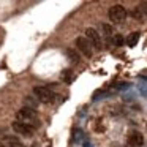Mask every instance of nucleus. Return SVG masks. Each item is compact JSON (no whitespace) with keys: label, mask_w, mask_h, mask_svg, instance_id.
Wrapping results in <instances>:
<instances>
[{"label":"nucleus","mask_w":147,"mask_h":147,"mask_svg":"<svg viewBox=\"0 0 147 147\" xmlns=\"http://www.w3.org/2000/svg\"><path fill=\"white\" fill-rule=\"evenodd\" d=\"M33 96H35L36 101L40 103H45V105H49V103H52L55 100V93L52 92L49 87H45V86H38L33 89Z\"/></svg>","instance_id":"2"},{"label":"nucleus","mask_w":147,"mask_h":147,"mask_svg":"<svg viewBox=\"0 0 147 147\" xmlns=\"http://www.w3.org/2000/svg\"><path fill=\"white\" fill-rule=\"evenodd\" d=\"M125 40L122 35H114V46H117V48H120V46H123Z\"/></svg>","instance_id":"12"},{"label":"nucleus","mask_w":147,"mask_h":147,"mask_svg":"<svg viewBox=\"0 0 147 147\" xmlns=\"http://www.w3.org/2000/svg\"><path fill=\"white\" fill-rule=\"evenodd\" d=\"M76 49L82 55H86V57H92V54H93L92 46H90V43L87 41V38H84V36L76 38Z\"/></svg>","instance_id":"6"},{"label":"nucleus","mask_w":147,"mask_h":147,"mask_svg":"<svg viewBox=\"0 0 147 147\" xmlns=\"http://www.w3.org/2000/svg\"><path fill=\"white\" fill-rule=\"evenodd\" d=\"M67 54H68V57H70V60L73 62V63H79L81 57H79V52H76V49H68Z\"/></svg>","instance_id":"10"},{"label":"nucleus","mask_w":147,"mask_h":147,"mask_svg":"<svg viewBox=\"0 0 147 147\" xmlns=\"http://www.w3.org/2000/svg\"><path fill=\"white\" fill-rule=\"evenodd\" d=\"M86 38H87V41L90 43V46H92V48L101 49V36H100V33L96 32L95 29L89 27V29L86 30Z\"/></svg>","instance_id":"5"},{"label":"nucleus","mask_w":147,"mask_h":147,"mask_svg":"<svg viewBox=\"0 0 147 147\" xmlns=\"http://www.w3.org/2000/svg\"><path fill=\"white\" fill-rule=\"evenodd\" d=\"M101 29H103V32H105L106 36H111L112 35V27L111 26H108V24H101Z\"/></svg>","instance_id":"13"},{"label":"nucleus","mask_w":147,"mask_h":147,"mask_svg":"<svg viewBox=\"0 0 147 147\" xmlns=\"http://www.w3.org/2000/svg\"><path fill=\"white\" fill-rule=\"evenodd\" d=\"M11 128H13V131L16 134H21V136H26V138H32L35 134V128L33 127L22 123V122H18V120L11 123Z\"/></svg>","instance_id":"4"},{"label":"nucleus","mask_w":147,"mask_h":147,"mask_svg":"<svg viewBox=\"0 0 147 147\" xmlns=\"http://www.w3.org/2000/svg\"><path fill=\"white\" fill-rule=\"evenodd\" d=\"M3 146H5V147H26L16 136H7V138H5Z\"/></svg>","instance_id":"8"},{"label":"nucleus","mask_w":147,"mask_h":147,"mask_svg":"<svg viewBox=\"0 0 147 147\" xmlns=\"http://www.w3.org/2000/svg\"><path fill=\"white\" fill-rule=\"evenodd\" d=\"M142 142H144V138L139 131L130 133V136H128V144H130L131 147H139V146H142Z\"/></svg>","instance_id":"7"},{"label":"nucleus","mask_w":147,"mask_h":147,"mask_svg":"<svg viewBox=\"0 0 147 147\" xmlns=\"http://www.w3.org/2000/svg\"><path fill=\"white\" fill-rule=\"evenodd\" d=\"M139 38H141V33H139V32H133V33H131V35L127 38V45H128V46H136L138 41H139Z\"/></svg>","instance_id":"9"},{"label":"nucleus","mask_w":147,"mask_h":147,"mask_svg":"<svg viewBox=\"0 0 147 147\" xmlns=\"http://www.w3.org/2000/svg\"><path fill=\"white\" fill-rule=\"evenodd\" d=\"M108 18H109V21H112V22H115V24L123 22L125 18H127V10H125L122 5H114V7L109 8Z\"/></svg>","instance_id":"3"},{"label":"nucleus","mask_w":147,"mask_h":147,"mask_svg":"<svg viewBox=\"0 0 147 147\" xmlns=\"http://www.w3.org/2000/svg\"><path fill=\"white\" fill-rule=\"evenodd\" d=\"M60 78L65 81V82H71V81H73V71L71 70H63L62 74H60Z\"/></svg>","instance_id":"11"},{"label":"nucleus","mask_w":147,"mask_h":147,"mask_svg":"<svg viewBox=\"0 0 147 147\" xmlns=\"http://www.w3.org/2000/svg\"><path fill=\"white\" fill-rule=\"evenodd\" d=\"M16 120L22 122V123H27V125H30V127H33V128L40 127L38 114L35 112V109L29 108V106H24V108H21L19 111L16 112Z\"/></svg>","instance_id":"1"},{"label":"nucleus","mask_w":147,"mask_h":147,"mask_svg":"<svg viewBox=\"0 0 147 147\" xmlns=\"http://www.w3.org/2000/svg\"><path fill=\"white\" fill-rule=\"evenodd\" d=\"M0 147H5V146H3V142H0Z\"/></svg>","instance_id":"14"}]
</instances>
